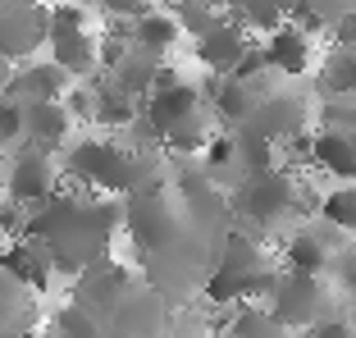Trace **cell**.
Returning <instances> with one entry per match:
<instances>
[{
	"mask_svg": "<svg viewBox=\"0 0 356 338\" xmlns=\"http://www.w3.org/2000/svg\"><path fill=\"white\" fill-rule=\"evenodd\" d=\"M247 51H252V42H247V23H238L233 14H229V23H220L210 37L197 42V60L206 64L210 74H220V78L238 74V64H242Z\"/></svg>",
	"mask_w": 356,
	"mask_h": 338,
	"instance_id": "cell-10",
	"label": "cell"
},
{
	"mask_svg": "<svg viewBox=\"0 0 356 338\" xmlns=\"http://www.w3.org/2000/svg\"><path fill=\"white\" fill-rule=\"evenodd\" d=\"M96 92V110H92V124H101V128H128L137 115H142V101H137L133 92H124V87L115 83V78L105 74L101 83L92 87Z\"/></svg>",
	"mask_w": 356,
	"mask_h": 338,
	"instance_id": "cell-17",
	"label": "cell"
},
{
	"mask_svg": "<svg viewBox=\"0 0 356 338\" xmlns=\"http://www.w3.org/2000/svg\"><path fill=\"white\" fill-rule=\"evenodd\" d=\"M0 270L23 284L28 293H46L51 288V270H55V256L46 252V243L37 238H14L10 247H0Z\"/></svg>",
	"mask_w": 356,
	"mask_h": 338,
	"instance_id": "cell-7",
	"label": "cell"
},
{
	"mask_svg": "<svg viewBox=\"0 0 356 338\" xmlns=\"http://www.w3.org/2000/svg\"><path fill=\"white\" fill-rule=\"evenodd\" d=\"M315 169H325L343 183H356V133L320 128L315 133Z\"/></svg>",
	"mask_w": 356,
	"mask_h": 338,
	"instance_id": "cell-16",
	"label": "cell"
},
{
	"mask_svg": "<svg viewBox=\"0 0 356 338\" xmlns=\"http://www.w3.org/2000/svg\"><path fill=\"white\" fill-rule=\"evenodd\" d=\"M320 124L356 133V96H329L325 106H320Z\"/></svg>",
	"mask_w": 356,
	"mask_h": 338,
	"instance_id": "cell-30",
	"label": "cell"
},
{
	"mask_svg": "<svg viewBox=\"0 0 356 338\" xmlns=\"http://www.w3.org/2000/svg\"><path fill=\"white\" fill-rule=\"evenodd\" d=\"M160 69H165V60H160L156 51H142V46H133V51L119 60V69L110 78H115L124 92H133L137 101H147L151 92H156V83H160Z\"/></svg>",
	"mask_w": 356,
	"mask_h": 338,
	"instance_id": "cell-18",
	"label": "cell"
},
{
	"mask_svg": "<svg viewBox=\"0 0 356 338\" xmlns=\"http://www.w3.org/2000/svg\"><path fill=\"white\" fill-rule=\"evenodd\" d=\"M64 87H69V74H64L55 60H28L23 69H14L5 96L23 101V106H28V101H60Z\"/></svg>",
	"mask_w": 356,
	"mask_h": 338,
	"instance_id": "cell-14",
	"label": "cell"
},
{
	"mask_svg": "<svg viewBox=\"0 0 356 338\" xmlns=\"http://www.w3.org/2000/svg\"><path fill=\"white\" fill-rule=\"evenodd\" d=\"M28 325H32V311H28V297H23V284H14L0 270V338H14Z\"/></svg>",
	"mask_w": 356,
	"mask_h": 338,
	"instance_id": "cell-25",
	"label": "cell"
},
{
	"mask_svg": "<svg viewBox=\"0 0 356 338\" xmlns=\"http://www.w3.org/2000/svg\"><path fill=\"white\" fill-rule=\"evenodd\" d=\"M306 119H311V110H306L302 96L274 92V96H265L261 106H256V115L247 119V124L283 147V142H293V138H302V133H306Z\"/></svg>",
	"mask_w": 356,
	"mask_h": 338,
	"instance_id": "cell-8",
	"label": "cell"
},
{
	"mask_svg": "<svg viewBox=\"0 0 356 338\" xmlns=\"http://www.w3.org/2000/svg\"><path fill=\"white\" fill-rule=\"evenodd\" d=\"M178 19L174 14H160V10H147V14H137L133 19V46H142V51H156L165 55L169 46L178 42Z\"/></svg>",
	"mask_w": 356,
	"mask_h": 338,
	"instance_id": "cell-23",
	"label": "cell"
},
{
	"mask_svg": "<svg viewBox=\"0 0 356 338\" xmlns=\"http://www.w3.org/2000/svg\"><path fill=\"white\" fill-rule=\"evenodd\" d=\"M5 197L19 201V206H42V201L55 197V165L51 151L23 147L10 165V179H5Z\"/></svg>",
	"mask_w": 356,
	"mask_h": 338,
	"instance_id": "cell-6",
	"label": "cell"
},
{
	"mask_svg": "<svg viewBox=\"0 0 356 338\" xmlns=\"http://www.w3.org/2000/svg\"><path fill=\"white\" fill-rule=\"evenodd\" d=\"M101 10H110L115 19H137V14L151 10V0H96Z\"/></svg>",
	"mask_w": 356,
	"mask_h": 338,
	"instance_id": "cell-35",
	"label": "cell"
},
{
	"mask_svg": "<svg viewBox=\"0 0 356 338\" xmlns=\"http://www.w3.org/2000/svg\"><path fill=\"white\" fill-rule=\"evenodd\" d=\"M302 338H356V325H352V320H343V316H325L320 325L302 329Z\"/></svg>",
	"mask_w": 356,
	"mask_h": 338,
	"instance_id": "cell-33",
	"label": "cell"
},
{
	"mask_svg": "<svg viewBox=\"0 0 356 338\" xmlns=\"http://www.w3.org/2000/svg\"><path fill=\"white\" fill-rule=\"evenodd\" d=\"M10 60H0V101H5V92H10Z\"/></svg>",
	"mask_w": 356,
	"mask_h": 338,
	"instance_id": "cell-37",
	"label": "cell"
},
{
	"mask_svg": "<svg viewBox=\"0 0 356 338\" xmlns=\"http://www.w3.org/2000/svg\"><path fill=\"white\" fill-rule=\"evenodd\" d=\"M55 329H60V338H105V329H101V320H96V311L83 307V302L64 307L60 316H55Z\"/></svg>",
	"mask_w": 356,
	"mask_h": 338,
	"instance_id": "cell-29",
	"label": "cell"
},
{
	"mask_svg": "<svg viewBox=\"0 0 356 338\" xmlns=\"http://www.w3.org/2000/svg\"><path fill=\"white\" fill-rule=\"evenodd\" d=\"M343 229H334V224H315V229H297L288 243H283V261H288V270H302V275H325L329 265H334V252L343 243Z\"/></svg>",
	"mask_w": 356,
	"mask_h": 338,
	"instance_id": "cell-9",
	"label": "cell"
},
{
	"mask_svg": "<svg viewBox=\"0 0 356 338\" xmlns=\"http://www.w3.org/2000/svg\"><path fill=\"white\" fill-rule=\"evenodd\" d=\"M293 5H297V0H229V14L238 23H247V28L274 32V28H283V23H288Z\"/></svg>",
	"mask_w": 356,
	"mask_h": 338,
	"instance_id": "cell-24",
	"label": "cell"
},
{
	"mask_svg": "<svg viewBox=\"0 0 356 338\" xmlns=\"http://www.w3.org/2000/svg\"><path fill=\"white\" fill-rule=\"evenodd\" d=\"M28 133V115H23V101L5 96L0 101V147H10V142H23Z\"/></svg>",
	"mask_w": 356,
	"mask_h": 338,
	"instance_id": "cell-31",
	"label": "cell"
},
{
	"mask_svg": "<svg viewBox=\"0 0 356 338\" xmlns=\"http://www.w3.org/2000/svg\"><path fill=\"white\" fill-rule=\"evenodd\" d=\"M178 28L192 32V37H210V32L220 28V23H229V14H220V5H206V0H178Z\"/></svg>",
	"mask_w": 356,
	"mask_h": 338,
	"instance_id": "cell-26",
	"label": "cell"
},
{
	"mask_svg": "<svg viewBox=\"0 0 356 338\" xmlns=\"http://www.w3.org/2000/svg\"><path fill=\"white\" fill-rule=\"evenodd\" d=\"M28 115V133H23V147H37V151H60L64 138H69V106L64 101H28L23 106Z\"/></svg>",
	"mask_w": 356,
	"mask_h": 338,
	"instance_id": "cell-13",
	"label": "cell"
},
{
	"mask_svg": "<svg viewBox=\"0 0 356 338\" xmlns=\"http://www.w3.org/2000/svg\"><path fill=\"white\" fill-rule=\"evenodd\" d=\"M233 338H288L293 329L283 325L265 302H238L233 307V325H229Z\"/></svg>",
	"mask_w": 356,
	"mask_h": 338,
	"instance_id": "cell-21",
	"label": "cell"
},
{
	"mask_svg": "<svg viewBox=\"0 0 356 338\" xmlns=\"http://www.w3.org/2000/svg\"><path fill=\"white\" fill-rule=\"evenodd\" d=\"M197 110H201V92H197L192 83H183V78H178V83H169V87H156V92L142 101V115L156 124L160 142H165L169 128L183 124V119H192Z\"/></svg>",
	"mask_w": 356,
	"mask_h": 338,
	"instance_id": "cell-11",
	"label": "cell"
},
{
	"mask_svg": "<svg viewBox=\"0 0 356 338\" xmlns=\"http://www.w3.org/2000/svg\"><path fill=\"white\" fill-rule=\"evenodd\" d=\"M329 42L343 46V51H356V10L338 14V19L329 23Z\"/></svg>",
	"mask_w": 356,
	"mask_h": 338,
	"instance_id": "cell-34",
	"label": "cell"
},
{
	"mask_svg": "<svg viewBox=\"0 0 356 338\" xmlns=\"http://www.w3.org/2000/svg\"><path fill=\"white\" fill-rule=\"evenodd\" d=\"M220 338H233V334H220Z\"/></svg>",
	"mask_w": 356,
	"mask_h": 338,
	"instance_id": "cell-39",
	"label": "cell"
},
{
	"mask_svg": "<svg viewBox=\"0 0 356 338\" xmlns=\"http://www.w3.org/2000/svg\"><path fill=\"white\" fill-rule=\"evenodd\" d=\"M229 206L247 229L270 233L283 220L302 215V183L288 169H265V174H252V179H242L229 192Z\"/></svg>",
	"mask_w": 356,
	"mask_h": 338,
	"instance_id": "cell-3",
	"label": "cell"
},
{
	"mask_svg": "<svg viewBox=\"0 0 356 338\" xmlns=\"http://www.w3.org/2000/svg\"><path fill=\"white\" fill-rule=\"evenodd\" d=\"M51 37V10L42 0H5L0 5V60H28Z\"/></svg>",
	"mask_w": 356,
	"mask_h": 338,
	"instance_id": "cell-5",
	"label": "cell"
},
{
	"mask_svg": "<svg viewBox=\"0 0 356 338\" xmlns=\"http://www.w3.org/2000/svg\"><path fill=\"white\" fill-rule=\"evenodd\" d=\"M78 32H87V19L78 5H55L51 10V42H60V37H78Z\"/></svg>",
	"mask_w": 356,
	"mask_h": 338,
	"instance_id": "cell-32",
	"label": "cell"
},
{
	"mask_svg": "<svg viewBox=\"0 0 356 338\" xmlns=\"http://www.w3.org/2000/svg\"><path fill=\"white\" fill-rule=\"evenodd\" d=\"M0 5H5V0H0Z\"/></svg>",
	"mask_w": 356,
	"mask_h": 338,
	"instance_id": "cell-40",
	"label": "cell"
},
{
	"mask_svg": "<svg viewBox=\"0 0 356 338\" xmlns=\"http://www.w3.org/2000/svg\"><path fill=\"white\" fill-rule=\"evenodd\" d=\"M64 169L78 183H92V188H105V192H128V197L160 188L151 151H133V147H119V142H105V138H87L78 147H69Z\"/></svg>",
	"mask_w": 356,
	"mask_h": 338,
	"instance_id": "cell-2",
	"label": "cell"
},
{
	"mask_svg": "<svg viewBox=\"0 0 356 338\" xmlns=\"http://www.w3.org/2000/svg\"><path fill=\"white\" fill-rule=\"evenodd\" d=\"M51 60L60 64L69 78H92V74H101V42L87 37V32L60 37V42H51Z\"/></svg>",
	"mask_w": 356,
	"mask_h": 338,
	"instance_id": "cell-19",
	"label": "cell"
},
{
	"mask_svg": "<svg viewBox=\"0 0 356 338\" xmlns=\"http://www.w3.org/2000/svg\"><path fill=\"white\" fill-rule=\"evenodd\" d=\"M233 147H238V165H242L247 179H252V174H265V169H283L279 165V142H270L265 133H256L252 124L233 128Z\"/></svg>",
	"mask_w": 356,
	"mask_h": 338,
	"instance_id": "cell-20",
	"label": "cell"
},
{
	"mask_svg": "<svg viewBox=\"0 0 356 338\" xmlns=\"http://www.w3.org/2000/svg\"><path fill=\"white\" fill-rule=\"evenodd\" d=\"M165 147L174 151V156H197V151H206L210 147V128H206V115H192V119H183V124H174L165 133Z\"/></svg>",
	"mask_w": 356,
	"mask_h": 338,
	"instance_id": "cell-27",
	"label": "cell"
},
{
	"mask_svg": "<svg viewBox=\"0 0 356 338\" xmlns=\"http://www.w3.org/2000/svg\"><path fill=\"white\" fill-rule=\"evenodd\" d=\"M265 307L293 329V334H302V329L320 325V320L329 316V293H325V284H320V275L288 270V275H279V284H274V293H270Z\"/></svg>",
	"mask_w": 356,
	"mask_h": 338,
	"instance_id": "cell-4",
	"label": "cell"
},
{
	"mask_svg": "<svg viewBox=\"0 0 356 338\" xmlns=\"http://www.w3.org/2000/svg\"><path fill=\"white\" fill-rule=\"evenodd\" d=\"M265 55H270V69L283 78H302L311 69V37L293 23H283V28L270 32V42H265Z\"/></svg>",
	"mask_w": 356,
	"mask_h": 338,
	"instance_id": "cell-15",
	"label": "cell"
},
{
	"mask_svg": "<svg viewBox=\"0 0 356 338\" xmlns=\"http://www.w3.org/2000/svg\"><path fill=\"white\" fill-rule=\"evenodd\" d=\"M306 5H311L315 14H325L329 23L338 19V14H347V10H356V0H306Z\"/></svg>",
	"mask_w": 356,
	"mask_h": 338,
	"instance_id": "cell-36",
	"label": "cell"
},
{
	"mask_svg": "<svg viewBox=\"0 0 356 338\" xmlns=\"http://www.w3.org/2000/svg\"><path fill=\"white\" fill-rule=\"evenodd\" d=\"M320 220L334 224V229H343V233H356V183H343V188L325 192Z\"/></svg>",
	"mask_w": 356,
	"mask_h": 338,
	"instance_id": "cell-28",
	"label": "cell"
},
{
	"mask_svg": "<svg viewBox=\"0 0 356 338\" xmlns=\"http://www.w3.org/2000/svg\"><path fill=\"white\" fill-rule=\"evenodd\" d=\"M119 224L115 201H83L74 192H55L51 201L32 206L28 238L46 243V252L55 256V270L64 275H83L105 256V243Z\"/></svg>",
	"mask_w": 356,
	"mask_h": 338,
	"instance_id": "cell-1",
	"label": "cell"
},
{
	"mask_svg": "<svg viewBox=\"0 0 356 338\" xmlns=\"http://www.w3.org/2000/svg\"><path fill=\"white\" fill-rule=\"evenodd\" d=\"M315 87H320V96H356V51H343V46H334V51L325 55V64H320V78H315Z\"/></svg>",
	"mask_w": 356,
	"mask_h": 338,
	"instance_id": "cell-22",
	"label": "cell"
},
{
	"mask_svg": "<svg viewBox=\"0 0 356 338\" xmlns=\"http://www.w3.org/2000/svg\"><path fill=\"white\" fill-rule=\"evenodd\" d=\"M206 5H224V0H206Z\"/></svg>",
	"mask_w": 356,
	"mask_h": 338,
	"instance_id": "cell-38",
	"label": "cell"
},
{
	"mask_svg": "<svg viewBox=\"0 0 356 338\" xmlns=\"http://www.w3.org/2000/svg\"><path fill=\"white\" fill-rule=\"evenodd\" d=\"M206 96H210V110H215V119H220L224 128H242L256 115V106H261V96H256L252 83H242V78H220V74H210Z\"/></svg>",
	"mask_w": 356,
	"mask_h": 338,
	"instance_id": "cell-12",
	"label": "cell"
}]
</instances>
